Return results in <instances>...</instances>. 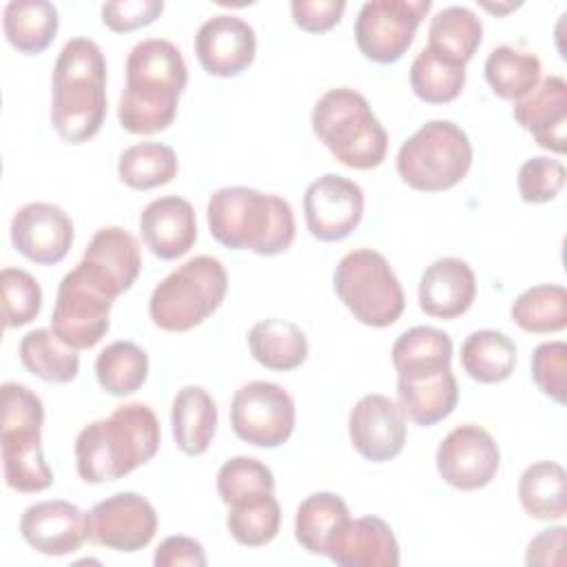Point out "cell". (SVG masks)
I'll return each instance as SVG.
<instances>
[{"label": "cell", "mask_w": 567, "mask_h": 567, "mask_svg": "<svg viewBox=\"0 0 567 567\" xmlns=\"http://www.w3.org/2000/svg\"><path fill=\"white\" fill-rule=\"evenodd\" d=\"M126 86L120 97V126L135 135L166 131L177 115L179 95L188 84L182 51L162 38L137 42L126 58Z\"/></svg>", "instance_id": "obj_1"}, {"label": "cell", "mask_w": 567, "mask_h": 567, "mask_svg": "<svg viewBox=\"0 0 567 567\" xmlns=\"http://www.w3.org/2000/svg\"><path fill=\"white\" fill-rule=\"evenodd\" d=\"M162 443L155 412L146 403H124L106 419L84 425L75 439V470L84 483L117 481L148 463Z\"/></svg>", "instance_id": "obj_2"}, {"label": "cell", "mask_w": 567, "mask_h": 567, "mask_svg": "<svg viewBox=\"0 0 567 567\" xmlns=\"http://www.w3.org/2000/svg\"><path fill=\"white\" fill-rule=\"evenodd\" d=\"M106 117V60L89 38H71L51 78V124L66 144H84Z\"/></svg>", "instance_id": "obj_3"}, {"label": "cell", "mask_w": 567, "mask_h": 567, "mask_svg": "<svg viewBox=\"0 0 567 567\" xmlns=\"http://www.w3.org/2000/svg\"><path fill=\"white\" fill-rule=\"evenodd\" d=\"M210 235L226 248L275 257L295 241L297 224L292 206L270 193L248 186H224L206 206Z\"/></svg>", "instance_id": "obj_4"}, {"label": "cell", "mask_w": 567, "mask_h": 567, "mask_svg": "<svg viewBox=\"0 0 567 567\" xmlns=\"http://www.w3.org/2000/svg\"><path fill=\"white\" fill-rule=\"evenodd\" d=\"M312 133L348 168L370 171L383 164L388 131L368 100L348 86L326 91L310 115Z\"/></svg>", "instance_id": "obj_5"}, {"label": "cell", "mask_w": 567, "mask_h": 567, "mask_svg": "<svg viewBox=\"0 0 567 567\" xmlns=\"http://www.w3.org/2000/svg\"><path fill=\"white\" fill-rule=\"evenodd\" d=\"M44 403L27 385L2 383V472L4 483L22 494L44 492L53 485V472L42 454Z\"/></svg>", "instance_id": "obj_6"}, {"label": "cell", "mask_w": 567, "mask_h": 567, "mask_svg": "<svg viewBox=\"0 0 567 567\" xmlns=\"http://www.w3.org/2000/svg\"><path fill=\"white\" fill-rule=\"evenodd\" d=\"M228 292V272L210 255H197L164 277L148 301L153 323L166 332H188L204 323Z\"/></svg>", "instance_id": "obj_7"}, {"label": "cell", "mask_w": 567, "mask_h": 567, "mask_svg": "<svg viewBox=\"0 0 567 567\" xmlns=\"http://www.w3.org/2000/svg\"><path fill=\"white\" fill-rule=\"evenodd\" d=\"M467 133L450 120L419 126L396 153V173L414 190L441 193L454 188L472 168Z\"/></svg>", "instance_id": "obj_8"}, {"label": "cell", "mask_w": 567, "mask_h": 567, "mask_svg": "<svg viewBox=\"0 0 567 567\" xmlns=\"http://www.w3.org/2000/svg\"><path fill=\"white\" fill-rule=\"evenodd\" d=\"M334 292L357 321L388 328L405 310V295L388 259L372 248H357L341 257L332 275Z\"/></svg>", "instance_id": "obj_9"}, {"label": "cell", "mask_w": 567, "mask_h": 567, "mask_svg": "<svg viewBox=\"0 0 567 567\" xmlns=\"http://www.w3.org/2000/svg\"><path fill=\"white\" fill-rule=\"evenodd\" d=\"M111 308L113 299L75 266L58 286L51 330L73 350L93 348L111 328Z\"/></svg>", "instance_id": "obj_10"}, {"label": "cell", "mask_w": 567, "mask_h": 567, "mask_svg": "<svg viewBox=\"0 0 567 567\" xmlns=\"http://www.w3.org/2000/svg\"><path fill=\"white\" fill-rule=\"evenodd\" d=\"M432 9L430 0H370L354 20L359 51L377 62L392 64L414 42L421 20Z\"/></svg>", "instance_id": "obj_11"}, {"label": "cell", "mask_w": 567, "mask_h": 567, "mask_svg": "<svg viewBox=\"0 0 567 567\" xmlns=\"http://www.w3.org/2000/svg\"><path fill=\"white\" fill-rule=\"evenodd\" d=\"M295 401L272 381H248L230 401L235 434L255 447H279L295 430Z\"/></svg>", "instance_id": "obj_12"}, {"label": "cell", "mask_w": 567, "mask_h": 567, "mask_svg": "<svg viewBox=\"0 0 567 567\" xmlns=\"http://www.w3.org/2000/svg\"><path fill=\"white\" fill-rule=\"evenodd\" d=\"M501 467V450L494 436L474 423L454 427L436 447V470L441 478L461 492L489 485Z\"/></svg>", "instance_id": "obj_13"}, {"label": "cell", "mask_w": 567, "mask_h": 567, "mask_svg": "<svg viewBox=\"0 0 567 567\" xmlns=\"http://www.w3.org/2000/svg\"><path fill=\"white\" fill-rule=\"evenodd\" d=\"M157 532V512L137 492H117L89 512V540L133 554L144 549Z\"/></svg>", "instance_id": "obj_14"}, {"label": "cell", "mask_w": 567, "mask_h": 567, "mask_svg": "<svg viewBox=\"0 0 567 567\" xmlns=\"http://www.w3.org/2000/svg\"><path fill=\"white\" fill-rule=\"evenodd\" d=\"M365 197L357 182L326 173L303 193V217L310 235L319 241L346 239L363 219Z\"/></svg>", "instance_id": "obj_15"}, {"label": "cell", "mask_w": 567, "mask_h": 567, "mask_svg": "<svg viewBox=\"0 0 567 567\" xmlns=\"http://www.w3.org/2000/svg\"><path fill=\"white\" fill-rule=\"evenodd\" d=\"M352 447L372 463H385L401 454L405 445V412L385 394L361 396L348 416Z\"/></svg>", "instance_id": "obj_16"}, {"label": "cell", "mask_w": 567, "mask_h": 567, "mask_svg": "<svg viewBox=\"0 0 567 567\" xmlns=\"http://www.w3.org/2000/svg\"><path fill=\"white\" fill-rule=\"evenodd\" d=\"M13 248L33 264H60L75 239L71 217L55 204L31 202L16 210L11 219Z\"/></svg>", "instance_id": "obj_17"}, {"label": "cell", "mask_w": 567, "mask_h": 567, "mask_svg": "<svg viewBox=\"0 0 567 567\" xmlns=\"http://www.w3.org/2000/svg\"><path fill=\"white\" fill-rule=\"evenodd\" d=\"M255 53V29L233 13L208 18L195 33V55L208 75L235 78L252 64Z\"/></svg>", "instance_id": "obj_18"}, {"label": "cell", "mask_w": 567, "mask_h": 567, "mask_svg": "<svg viewBox=\"0 0 567 567\" xmlns=\"http://www.w3.org/2000/svg\"><path fill=\"white\" fill-rule=\"evenodd\" d=\"M20 534L44 556H66L89 540V514L62 498L40 501L22 512Z\"/></svg>", "instance_id": "obj_19"}, {"label": "cell", "mask_w": 567, "mask_h": 567, "mask_svg": "<svg viewBox=\"0 0 567 567\" xmlns=\"http://www.w3.org/2000/svg\"><path fill=\"white\" fill-rule=\"evenodd\" d=\"M78 266L115 299L135 284L142 270L140 244L126 228L104 226L91 237Z\"/></svg>", "instance_id": "obj_20"}, {"label": "cell", "mask_w": 567, "mask_h": 567, "mask_svg": "<svg viewBox=\"0 0 567 567\" xmlns=\"http://www.w3.org/2000/svg\"><path fill=\"white\" fill-rule=\"evenodd\" d=\"M514 120L551 153L567 151V82L560 75L543 78L525 97L514 102Z\"/></svg>", "instance_id": "obj_21"}, {"label": "cell", "mask_w": 567, "mask_h": 567, "mask_svg": "<svg viewBox=\"0 0 567 567\" xmlns=\"http://www.w3.org/2000/svg\"><path fill=\"white\" fill-rule=\"evenodd\" d=\"M140 233L146 248L164 259L184 257L197 241V217L188 199L166 195L148 202L140 215Z\"/></svg>", "instance_id": "obj_22"}, {"label": "cell", "mask_w": 567, "mask_h": 567, "mask_svg": "<svg viewBox=\"0 0 567 567\" xmlns=\"http://www.w3.org/2000/svg\"><path fill=\"white\" fill-rule=\"evenodd\" d=\"M476 299V277L465 259L441 257L432 261L419 281V306L436 319L465 315Z\"/></svg>", "instance_id": "obj_23"}, {"label": "cell", "mask_w": 567, "mask_h": 567, "mask_svg": "<svg viewBox=\"0 0 567 567\" xmlns=\"http://www.w3.org/2000/svg\"><path fill=\"white\" fill-rule=\"evenodd\" d=\"M326 556L341 567H396L401 560L396 536L379 516L350 518Z\"/></svg>", "instance_id": "obj_24"}, {"label": "cell", "mask_w": 567, "mask_h": 567, "mask_svg": "<svg viewBox=\"0 0 567 567\" xmlns=\"http://www.w3.org/2000/svg\"><path fill=\"white\" fill-rule=\"evenodd\" d=\"M399 405L416 425L430 427L447 419L458 403V383L452 368L408 374L396 381Z\"/></svg>", "instance_id": "obj_25"}, {"label": "cell", "mask_w": 567, "mask_h": 567, "mask_svg": "<svg viewBox=\"0 0 567 567\" xmlns=\"http://www.w3.org/2000/svg\"><path fill=\"white\" fill-rule=\"evenodd\" d=\"M173 441L186 456L204 454L217 432V405L215 399L202 385L182 388L171 408Z\"/></svg>", "instance_id": "obj_26"}, {"label": "cell", "mask_w": 567, "mask_h": 567, "mask_svg": "<svg viewBox=\"0 0 567 567\" xmlns=\"http://www.w3.org/2000/svg\"><path fill=\"white\" fill-rule=\"evenodd\" d=\"M58 9L49 0H11L2 11L4 38L24 55L47 51L58 33Z\"/></svg>", "instance_id": "obj_27"}, {"label": "cell", "mask_w": 567, "mask_h": 567, "mask_svg": "<svg viewBox=\"0 0 567 567\" xmlns=\"http://www.w3.org/2000/svg\"><path fill=\"white\" fill-rule=\"evenodd\" d=\"M252 359L272 372L299 368L308 357V339L303 330L286 319H261L248 332Z\"/></svg>", "instance_id": "obj_28"}, {"label": "cell", "mask_w": 567, "mask_h": 567, "mask_svg": "<svg viewBox=\"0 0 567 567\" xmlns=\"http://www.w3.org/2000/svg\"><path fill=\"white\" fill-rule=\"evenodd\" d=\"M350 520V509L334 492L306 496L295 516V538L312 556H326L334 536Z\"/></svg>", "instance_id": "obj_29"}, {"label": "cell", "mask_w": 567, "mask_h": 567, "mask_svg": "<svg viewBox=\"0 0 567 567\" xmlns=\"http://www.w3.org/2000/svg\"><path fill=\"white\" fill-rule=\"evenodd\" d=\"M520 507L536 520L567 516V472L556 461H536L518 478Z\"/></svg>", "instance_id": "obj_30"}, {"label": "cell", "mask_w": 567, "mask_h": 567, "mask_svg": "<svg viewBox=\"0 0 567 567\" xmlns=\"http://www.w3.org/2000/svg\"><path fill=\"white\" fill-rule=\"evenodd\" d=\"M461 365L478 383H501L516 368V343L501 330H476L461 346Z\"/></svg>", "instance_id": "obj_31"}, {"label": "cell", "mask_w": 567, "mask_h": 567, "mask_svg": "<svg viewBox=\"0 0 567 567\" xmlns=\"http://www.w3.org/2000/svg\"><path fill=\"white\" fill-rule=\"evenodd\" d=\"M481 40L483 22L467 7H445L430 20L427 47L463 66L474 58Z\"/></svg>", "instance_id": "obj_32"}, {"label": "cell", "mask_w": 567, "mask_h": 567, "mask_svg": "<svg viewBox=\"0 0 567 567\" xmlns=\"http://www.w3.org/2000/svg\"><path fill=\"white\" fill-rule=\"evenodd\" d=\"M22 365L47 383H69L80 372L78 350L62 343L51 328L27 332L18 346Z\"/></svg>", "instance_id": "obj_33"}, {"label": "cell", "mask_w": 567, "mask_h": 567, "mask_svg": "<svg viewBox=\"0 0 567 567\" xmlns=\"http://www.w3.org/2000/svg\"><path fill=\"white\" fill-rule=\"evenodd\" d=\"M452 339L432 326H414L399 334L392 346V363L399 377L423 374L450 368Z\"/></svg>", "instance_id": "obj_34"}, {"label": "cell", "mask_w": 567, "mask_h": 567, "mask_svg": "<svg viewBox=\"0 0 567 567\" xmlns=\"http://www.w3.org/2000/svg\"><path fill=\"white\" fill-rule=\"evenodd\" d=\"M485 80L503 100H520L540 82V60L509 44L494 47L485 60Z\"/></svg>", "instance_id": "obj_35"}, {"label": "cell", "mask_w": 567, "mask_h": 567, "mask_svg": "<svg viewBox=\"0 0 567 567\" xmlns=\"http://www.w3.org/2000/svg\"><path fill=\"white\" fill-rule=\"evenodd\" d=\"M410 86L427 104H447L465 86V66L423 47L410 64Z\"/></svg>", "instance_id": "obj_36"}, {"label": "cell", "mask_w": 567, "mask_h": 567, "mask_svg": "<svg viewBox=\"0 0 567 567\" xmlns=\"http://www.w3.org/2000/svg\"><path fill=\"white\" fill-rule=\"evenodd\" d=\"M179 171L175 151L162 142H140L122 151L117 159L120 182L133 190L168 184Z\"/></svg>", "instance_id": "obj_37"}, {"label": "cell", "mask_w": 567, "mask_h": 567, "mask_svg": "<svg viewBox=\"0 0 567 567\" xmlns=\"http://www.w3.org/2000/svg\"><path fill=\"white\" fill-rule=\"evenodd\" d=\"M509 315L525 332H560L567 326V290L558 284L532 286L514 299Z\"/></svg>", "instance_id": "obj_38"}, {"label": "cell", "mask_w": 567, "mask_h": 567, "mask_svg": "<svg viewBox=\"0 0 567 567\" xmlns=\"http://www.w3.org/2000/svg\"><path fill=\"white\" fill-rule=\"evenodd\" d=\"M95 377L106 394H133L146 383L148 354L133 341H113L97 354Z\"/></svg>", "instance_id": "obj_39"}, {"label": "cell", "mask_w": 567, "mask_h": 567, "mask_svg": "<svg viewBox=\"0 0 567 567\" xmlns=\"http://www.w3.org/2000/svg\"><path fill=\"white\" fill-rule=\"evenodd\" d=\"M281 525V507L275 492L250 496L228 505L226 527L230 536L244 547H264L277 534Z\"/></svg>", "instance_id": "obj_40"}, {"label": "cell", "mask_w": 567, "mask_h": 567, "mask_svg": "<svg viewBox=\"0 0 567 567\" xmlns=\"http://www.w3.org/2000/svg\"><path fill=\"white\" fill-rule=\"evenodd\" d=\"M217 492L226 505L275 492V476L266 463L252 456H233L217 472Z\"/></svg>", "instance_id": "obj_41"}, {"label": "cell", "mask_w": 567, "mask_h": 567, "mask_svg": "<svg viewBox=\"0 0 567 567\" xmlns=\"http://www.w3.org/2000/svg\"><path fill=\"white\" fill-rule=\"evenodd\" d=\"M0 297L7 330L31 323L42 310V288L38 279L22 268H2Z\"/></svg>", "instance_id": "obj_42"}, {"label": "cell", "mask_w": 567, "mask_h": 567, "mask_svg": "<svg viewBox=\"0 0 567 567\" xmlns=\"http://www.w3.org/2000/svg\"><path fill=\"white\" fill-rule=\"evenodd\" d=\"M567 171L560 159L536 155L523 162L518 168V193L525 204H545L551 202L565 186Z\"/></svg>", "instance_id": "obj_43"}, {"label": "cell", "mask_w": 567, "mask_h": 567, "mask_svg": "<svg viewBox=\"0 0 567 567\" xmlns=\"http://www.w3.org/2000/svg\"><path fill=\"white\" fill-rule=\"evenodd\" d=\"M532 379L538 390L565 405L567 399V343L565 341H545L538 343L532 354Z\"/></svg>", "instance_id": "obj_44"}, {"label": "cell", "mask_w": 567, "mask_h": 567, "mask_svg": "<svg viewBox=\"0 0 567 567\" xmlns=\"http://www.w3.org/2000/svg\"><path fill=\"white\" fill-rule=\"evenodd\" d=\"M164 11L162 0H124V2H104L102 22L115 33H128L140 27L153 24Z\"/></svg>", "instance_id": "obj_45"}, {"label": "cell", "mask_w": 567, "mask_h": 567, "mask_svg": "<svg viewBox=\"0 0 567 567\" xmlns=\"http://www.w3.org/2000/svg\"><path fill=\"white\" fill-rule=\"evenodd\" d=\"M343 0H292L290 13L295 24L308 33L330 31L343 16Z\"/></svg>", "instance_id": "obj_46"}, {"label": "cell", "mask_w": 567, "mask_h": 567, "mask_svg": "<svg viewBox=\"0 0 567 567\" xmlns=\"http://www.w3.org/2000/svg\"><path fill=\"white\" fill-rule=\"evenodd\" d=\"M206 554L199 540L190 536H168L164 538L153 556L155 567H206Z\"/></svg>", "instance_id": "obj_47"}, {"label": "cell", "mask_w": 567, "mask_h": 567, "mask_svg": "<svg viewBox=\"0 0 567 567\" xmlns=\"http://www.w3.org/2000/svg\"><path fill=\"white\" fill-rule=\"evenodd\" d=\"M565 543H567V527L556 525L547 527L540 534H536L527 543L525 551V563L540 565V567H558L563 565V554H565Z\"/></svg>", "instance_id": "obj_48"}]
</instances>
